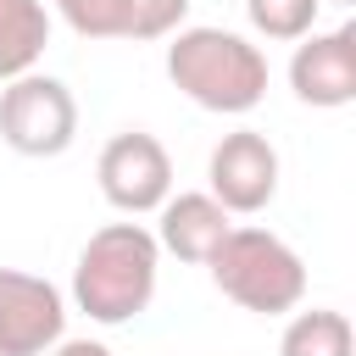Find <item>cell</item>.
<instances>
[{"instance_id":"1","label":"cell","mask_w":356,"mask_h":356,"mask_svg":"<svg viewBox=\"0 0 356 356\" xmlns=\"http://www.w3.org/2000/svg\"><path fill=\"white\" fill-rule=\"evenodd\" d=\"M156 273H161L156 234L139 228V222H106L78 250L72 306L100 328H122L156 300Z\"/></svg>"},{"instance_id":"2","label":"cell","mask_w":356,"mask_h":356,"mask_svg":"<svg viewBox=\"0 0 356 356\" xmlns=\"http://www.w3.org/2000/svg\"><path fill=\"white\" fill-rule=\"evenodd\" d=\"M167 78L200 111L245 117L267 100V56L228 28H178L167 44Z\"/></svg>"},{"instance_id":"3","label":"cell","mask_w":356,"mask_h":356,"mask_svg":"<svg viewBox=\"0 0 356 356\" xmlns=\"http://www.w3.org/2000/svg\"><path fill=\"white\" fill-rule=\"evenodd\" d=\"M206 267L211 284L256 317H284L306 300V261L267 228H228Z\"/></svg>"},{"instance_id":"4","label":"cell","mask_w":356,"mask_h":356,"mask_svg":"<svg viewBox=\"0 0 356 356\" xmlns=\"http://www.w3.org/2000/svg\"><path fill=\"white\" fill-rule=\"evenodd\" d=\"M0 139L17 156H61L78 139V100L50 72H22L0 83Z\"/></svg>"},{"instance_id":"5","label":"cell","mask_w":356,"mask_h":356,"mask_svg":"<svg viewBox=\"0 0 356 356\" xmlns=\"http://www.w3.org/2000/svg\"><path fill=\"white\" fill-rule=\"evenodd\" d=\"M95 178H100V195L117 211L145 217V211H161V200L172 195V156L156 134L122 128V134L106 139V150L95 161Z\"/></svg>"},{"instance_id":"6","label":"cell","mask_w":356,"mask_h":356,"mask_svg":"<svg viewBox=\"0 0 356 356\" xmlns=\"http://www.w3.org/2000/svg\"><path fill=\"white\" fill-rule=\"evenodd\" d=\"M206 184H211L206 195H211L228 217H256V211H267L273 195H278V150H273V139L256 134V128L222 134V139L211 145V156H206Z\"/></svg>"},{"instance_id":"7","label":"cell","mask_w":356,"mask_h":356,"mask_svg":"<svg viewBox=\"0 0 356 356\" xmlns=\"http://www.w3.org/2000/svg\"><path fill=\"white\" fill-rule=\"evenodd\" d=\"M67 334V300L50 278L0 267V356H44Z\"/></svg>"},{"instance_id":"8","label":"cell","mask_w":356,"mask_h":356,"mask_svg":"<svg viewBox=\"0 0 356 356\" xmlns=\"http://www.w3.org/2000/svg\"><path fill=\"white\" fill-rule=\"evenodd\" d=\"M289 89H295L300 106H317V111L350 106V100H356V22H339V28H328V33L295 39Z\"/></svg>"},{"instance_id":"9","label":"cell","mask_w":356,"mask_h":356,"mask_svg":"<svg viewBox=\"0 0 356 356\" xmlns=\"http://www.w3.org/2000/svg\"><path fill=\"white\" fill-rule=\"evenodd\" d=\"M234 217L211 200V195H167L161 200V222H156V245L172 250L189 267H206L211 250L228 239Z\"/></svg>"},{"instance_id":"10","label":"cell","mask_w":356,"mask_h":356,"mask_svg":"<svg viewBox=\"0 0 356 356\" xmlns=\"http://www.w3.org/2000/svg\"><path fill=\"white\" fill-rule=\"evenodd\" d=\"M44 44H50L44 0H0V83L33 72Z\"/></svg>"},{"instance_id":"11","label":"cell","mask_w":356,"mask_h":356,"mask_svg":"<svg viewBox=\"0 0 356 356\" xmlns=\"http://www.w3.org/2000/svg\"><path fill=\"white\" fill-rule=\"evenodd\" d=\"M278 356H350V317L328 306L295 312L278 339Z\"/></svg>"},{"instance_id":"12","label":"cell","mask_w":356,"mask_h":356,"mask_svg":"<svg viewBox=\"0 0 356 356\" xmlns=\"http://www.w3.org/2000/svg\"><path fill=\"white\" fill-rule=\"evenodd\" d=\"M317 11H323V0H245L250 28L273 44H295V39L317 33Z\"/></svg>"},{"instance_id":"13","label":"cell","mask_w":356,"mask_h":356,"mask_svg":"<svg viewBox=\"0 0 356 356\" xmlns=\"http://www.w3.org/2000/svg\"><path fill=\"white\" fill-rule=\"evenodd\" d=\"M189 17V0H122V39H172Z\"/></svg>"},{"instance_id":"14","label":"cell","mask_w":356,"mask_h":356,"mask_svg":"<svg viewBox=\"0 0 356 356\" xmlns=\"http://www.w3.org/2000/svg\"><path fill=\"white\" fill-rule=\"evenodd\" d=\"M78 39H122V0H50Z\"/></svg>"},{"instance_id":"15","label":"cell","mask_w":356,"mask_h":356,"mask_svg":"<svg viewBox=\"0 0 356 356\" xmlns=\"http://www.w3.org/2000/svg\"><path fill=\"white\" fill-rule=\"evenodd\" d=\"M44 356H111L100 339H61L56 350H44Z\"/></svg>"},{"instance_id":"16","label":"cell","mask_w":356,"mask_h":356,"mask_svg":"<svg viewBox=\"0 0 356 356\" xmlns=\"http://www.w3.org/2000/svg\"><path fill=\"white\" fill-rule=\"evenodd\" d=\"M328 6H356V0H328Z\"/></svg>"}]
</instances>
